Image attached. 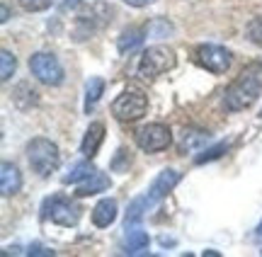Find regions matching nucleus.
I'll return each mask as SVG.
<instances>
[{
	"instance_id": "5701e85b",
	"label": "nucleus",
	"mask_w": 262,
	"mask_h": 257,
	"mask_svg": "<svg viewBox=\"0 0 262 257\" xmlns=\"http://www.w3.org/2000/svg\"><path fill=\"white\" fill-rule=\"evenodd\" d=\"M19 8L27 10V12H41V10H47L54 5V0H17Z\"/></svg>"
},
{
	"instance_id": "1a4fd4ad",
	"label": "nucleus",
	"mask_w": 262,
	"mask_h": 257,
	"mask_svg": "<svg viewBox=\"0 0 262 257\" xmlns=\"http://www.w3.org/2000/svg\"><path fill=\"white\" fill-rule=\"evenodd\" d=\"M196 63L202 68H206L209 73L214 76H221L226 73L231 63H233V56L226 46H219V44H202L196 46Z\"/></svg>"
},
{
	"instance_id": "ddd939ff",
	"label": "nucleus",
	"mask_w": 262,
	"mask_h": 257,
	"mask_svg": "<svg viewBox=\"0 0 262 257\" xmlns=\"http://www.w3.org/2000/svg\"><path fill=\"white\" fill-rule=\"evenodd\" d=\"M117 214H119L117 201L110 199V197H107V199H100L93 209V223L97 228H107V226H112L114 221H117Z\"/></svg>"
},
{
	"instance_id": "b1692460",
	"label": "nucleus",
	"mask_w": 262,
	"mask_h": 257,
	"mask_svg": "<svg viewBox=\"0 0 262 257\" xmlns=\"http://www.w3.org/2000/svg\"><path fill=\"white\" fill-rule=\"evenodd\" d=\"M27 255H47V257H51V255H54V250H47L44 245H39V243H34V245H29Z\"/></svg>"
},
{
	"instance_id": "cd10ccee",
	"label": "nucleus",
	"mask_w": 262,
	"mask_h": 257,
	"mask_svg": "<svg viewBox=\"0 0 262 257\" xmlns=\"http://www.w3.org/2000/svg\"><path fill=\"white\" fill-rule=\"evenodd\" d=\"M260 116H262V112H260Z\"/></svg>"
},
{
	"instance_id": "412c9836",
	"label": "nucleus",
	"mask_w": 262,
	"mask_h": 257,
	"mask_svg": "<svg viewBox=\"0 0 262 257\" xmlns=\"http://www.w3.org/2000/svg\"><path fill=\"white\" fill-rule=\"evenodd\" d=\"M146 34H150V37H156V39H163V37H168V34H172V25H170L168 19L156 17L153 22H148Z\"/></svg>"
},
{
	"instance_id": "4468645a",
	"label": "nucleus",
	"mask_w": 262,
	"mask_h": 257,
	"mask_svg": "<svg viewBox=\"0 0 262 257\" xmlns=\"http://www.w3.org/2000/svg\"><path fill=\"white\" fill-rule=\"evenodd\" d=\"M110 177L104 175V172L95 170L90 177H85L80 184H78V190H75V194L78 197H93V194H100V192H107L110 190Z\"/></svg>"
},
{
	"instance_id": "6e6552de",
	"label": "nucleus",
	"mask_w": 262,
	"mask_h": 257,
	"mask_svg": "<svg viewBox=\"0 0 262 257\" xmlns=\"http://www.w3.org/2000/svg\"><path fill=\"white\" fill-rule=\"evenodd\" d=\"M134 141L143 153H160L172 143V131H170V126L156 122V124L141 126L134 136Z\"/></svg>"
},
{
	"instance_id": "39448f33",
	"label": "nucleus",
	"mask_w": 262,
	"mask_h": 257,
	"mask_svg": "<svg viewBox=\"0 0 262 257\" xmlns=\"http://www.w3.org/2000/svg\"><path fill=\"white\" fill-rule=\"evenodd\" d=\"M29 71H32V76L37 78L39 83H44V85H49V87H56L63 83V66H61V61H58L54 54H49V51L32 54V58H29Z\"/></svg>"
},
{
	"instance_id": "393cba45",
	"label": "nucleus",
	"mask_w": 262,
	"mask_h": 257,
	"mask_svg": "<svg viewBox=\"0 0 262 257\" xmlns=\"http://www.w3.org/2000/svg\"><path fill=\"white\" fill-rule=\"evenodd\" d=\"M126 5H131V8H148V5H153L156 0H124Z\"/></svg>"
},
{
	"instance_id": "f257e3e1",
	"label": "nucleus",
	"mask_w": 262,
	"mask_h": 257,
	"mask_svg": "<svg viewBox=\"0 0 262 257\" xmlns=\"http://www.w3.org/2000/svg\"><path fill=\"white\" fill-rule=\"evenodd\" d=\"M182 180V172L172 170V168H165V170H160L156 175V180L150 182V187L141 197L129 204V209H126V221H124V226H134V223H141L143 216L148 214L150 209H156L160 201L168 197L170 192L178 187V182Z\"/></svg>"
},
{
	"instance_id": "bb28decb",
	"label": "nucleus",
	"mask_w": 262,
	"mask_h": 257,
	"mask_svg": "<svg viewBox=\"0 0 262 257\" xmlns=\"http://www.w3.org/2000/svg\"><path fill=\"white\" fill-rule=\"evenodd\" d=\"M260 230H262V221H260Z\"/></svg>"
},
{
	"instance_id": "f8f14e48",
	"label": "nucleus",
	"mask_w": 262,
	"mask_h": 257,
	"mask_svg": "<svg viewBox=\"0 0 262 257\" xmlns=\"http://www.w3.org/2000/svg\"><path fill=\"white\" fill-rule=\"evenodd\" d=\"M19 190H22V172L12 162H3V168H0V192H3V197H12Z\"/></svg>"
},
{
	"instance_id": "dca6fc26",
	"label": "nucleus",
	"mask_w": 262,
	"mask_h": 257,
	"mask_svg": "<svg viewBox=\"0 0 262 257\" xmlns=\"http://www.w3.org/2000/svg\"><path fill=\"white\" fill-rule=\"evenodd\" d=\"M12 102L17 109H29V107L37 105V90L29 83H17L12 90Z\"/></svg>"
},
{
	"instance_id": "6ab92c4d",
	"label": "nucleus",
	"mask_w": 262,
	"mask_h": 257,
	"mask_svg": "<svg viewBox=\"0 0 262 257\" xmlns=\"http://www.w3.org/2000/svg\"><path fill=\"white\" fill-rule=\"evenodd\" d=\"M15 68H17L15 56L10 54L8 49H3V51H0V80H3V83H8L10 78L15 76Z\"/></svg>"
},
{
	"instance_id": "7ed1b4c3",
	"label": "nucleus",
	"mask_w": 262,
	"mask_h": 257,
	"mask_svg": "<svg viewBox=\"0 0 262 257\" xmlns=\"http://www.w3.org/2000/svg\"><path fill=\"white\" fill-rule=\"evenodd\" d=\"M27 160L29 168L37 172L39 177H49L61 165V151H58V146L54 141H49L44 136H37V138H32L27 143Z\"/></svg>"
},
{
	"instance_id": "aec40b11",
	"label": "nucleus",
	"mask_w": 262,
	"mask_h": 257,
	"mask_svg": "<svg viewBox=\"0 0 262 257\" xmlns=\"http://www.w3.org/2000/svg\"><path fill=\"white\" fill-rule=\"evenodd\" d=\"M228 148H231V143H228V141L216 143V146H211V148H206V151L199 153V155L194 158V162H196V165H204V162H209V160H216V158H221Z\"/></svg>"
},
{
	"instance_id": "a211bd4d",
	"label": "nucleus",
	"mask_w": 262,
	"mask_h": 257,
	"mask_svg": "<svg viewBox=\"0 0 262 257\" xmlns=\"http://www.w3.org/2000/svg\"><path fill=\"white\" fill-rule=\"evenodd\" d=\"M95 172V168L90 165L88 160H80V162H73L71 170L63 175V184H80L85 177H90Z\"/></svg>"
},
{
	"instance_id": "2eb2a0df",
	"label": "nucleus",
	"mask_w": 262,
	"mask_h": 257,
	"mask_svg": "<svg viewBox=\"0 0 262 257\" xmlns=\"http://www.w3.org/2000/svg\"><path fill=\"white\" fill-rule=\"evenodd\" d=\"M141 44H143V29H139V27L124 29L122 34H119V39H117L119 54H131V51H136Z\"/></svg>"
},
{
	"instance_id": "4be33fe9",
	"label": "nucleus",
	"mask_w": 262,
	"mask_h": 257,
	"mask_svg": "<svg viewBox=\"0 0 262 257\" xmlns=\"http://www.w3.org/2000/svg\"><path fill=\"white\" fill-rule=\"evenodd\" d=\"M245 37L250 39L253 44L262 46V15H257V17H253L250 22H248V27H245Z\"/></svg>"
},
{
	"instance_id": "9b49d317",
	"label": "nucleus",
	"mask_w": 262,
	"mask_h": 257,
	"mask_svg": "<svg viewBox=\"0 0 262 257\" xmlns=\"http://www.w3.org/2000/svg\"><path fill=\"white\" fill-rule=\"evenodd\" d=\"M102 141H104V124L102 122H93V124L88 126L83 141H80V153H83L85 158L93 160L95 155H97V151H100Z\"/></svg>"
},
{
	"instance_id": "f03ea898",
	"label": "nucleus",
	"mask_w": 262,
	"mask_h": 257,
	"mask_svg": "<svg viewBox=\"0 0 262 257\" xmlns=\"http://www.w3.org/2000/svg\"><path fill=\"white\" fill-rule=\"evenodd\" d=\"M262 95V63L253 61L241 71V76L235 78L224 92V107L228 112H243L248 107L257 102Z\"/></svg>"
},
{
	"instance_id": "9d476101",
	"label": "nucleus",
	"mask_w": 262,
	"mask_h": 257,
	"mask_svg": "<svg viewBox=\"0 0 262 257\" xmlns=\"http://www.w3.org/2000/svg\"><path fill=\"white\" fill-rule=\"evenodd\" d=\"M124 252L126 255H146L150 245L148 233L143 230L141 223H134V226H124Z\"/></svg>"
},
{
	"instance_id": "a878e982",
	"label": "nucleus",
	"mask_w": 262,
	"mask_h": 257,
	"mask_svg": "<svg viewBox=\"0 0 262 257\" xmlns=\"http://www.w3.org/2000/svg\"><path fill=\"white\" fill-rule=\"evenodd\" d=\"M10 19V10H8V5H3V17H0V22H8Z\"/></svg>"
},
{
	"instance_id": "f3484780",
	"label": "nucleus",
	"mask_w": 262,
	"mask_h": 257,
	"mask_svg": "<svg viewBox=\"0 0 262 257\" xmlns=\"http://www.w3.org/2000/svg\"><path fill=\"white\" fill-rule=\"evenodd\" d=\"M104 95V80L102 78H90L85 83V112L90 114L95 109V105L100 102V97Z\"/></svg>"
},
{
	"instance_id": "0eeeda50",
	"label": "nucleus",
	"mask_w": 262,
	"mask_h": 257,
	"mask_svg": "<svg viewBox=\"0 0 262 257\" xmlns=\"http://www.w3.org/2000/svg\"><path fill=\"white\" fill-rule=\"evenodd\" d=\"M148 109V97L141 90H124L112 102V114L119 122H139Z\"/></svg>"
},
{
	"instance_id": "423d86ee",
	"label": "nucleus",
	"mask_w": 262,
	"mask_h": 257,
	"mask_svg": "<svg viewBox=\"0 0 262 257\" xmlns=\"http://www.w3.org/2000/svg\"><path fill=\"white\" fill-rule=\"evenodd\" d=\"M41 216L49 219L51 223H56V226L71 228V226H75V223L80 221V209H78L71 199L56 194V197L44 199V204H41Z\"/></svg>"
},
{
	"instance_id": "20e7f679",
	"label": "nucleus",
	"mask_w": 262,
	"mask_h": 257,
	"mask_svg": "<svg viewBox=\"0 0 262 257\" xmlns=\"http://www.w3.org/2000/svg\"><path fill=\"white\" fill-rule=\"evenodd\" d=\"M175 63H178V58H175V51H172V49L148 46L143 51V56H141L136 73H139V78H143V80H153V78H160L163 73L172 71Z\"/></svg>"
}]
</instances>
